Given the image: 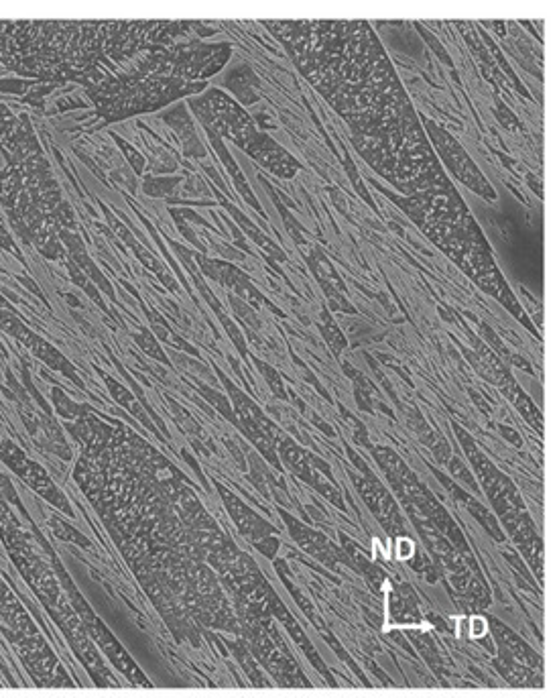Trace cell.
I'll list each match as a JSON object with an SVG mask.
<instances>
[{"label": "cell", "instance_id": "7a4b0ae2", "mask_svg": "<svg viewBox=\"0 0 559 698\" xmlns=\"http://www.w3.org/2000/svg\"><path fill=\"white\" fill-rule=\"evenodd\" d=\"M248 151H251V155L257 157L265 167L273 169L275 173H279V176H283V178L295 176V169H299L297 161L293 157H289L279 145H275L265 135L255 137V141H253L251 147H248Z\"/></svg>", "mask_w": 559, "mask_h": 698}, {"label": "cell", "instance_id": "6da1fadb", "mask_svg": "<svg viewBox=\"0 0 559 698\" xmlns=\"http://www.w3.org/2000/svg\"><path fill=\"white\" fill-rule=\"evenodd\" d=\"M429 129L433 131V135H436V143L442 147V153H444V159L450 163V167L454 169V173H458V178L464 180L470 188L478 190L480 194L488 196V198H494L490 186L484 184L482 176L478 173V169L474 167V163H470V159L466 157V153L460 149V145L448 137L444 131H438L436 127H433L429 123Z\"/></svg>", "mask_w": 559, "mask_h": 698}]
</instances>
